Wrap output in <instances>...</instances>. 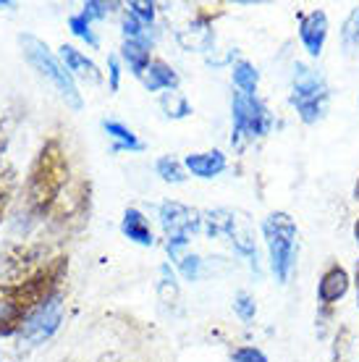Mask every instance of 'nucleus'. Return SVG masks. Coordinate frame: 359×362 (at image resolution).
Masks as SVG:
<instances>
[{"mask_svg": "<svg viewBox=\"0 0 359 362\" xmlns=\"http://www.w3.org/2000/svg\"><path fill=\"white\" fill-rule=\"evenodd\" d=\"M69 187V160L58 139H47L29 165L27 187H24V205L35 218L47 216L63 189Z\"/></svg>", "mask_w": 359, "mask_h": 362, "instance_id": "obj_1", "label": "nucleus"}, {"mask_svg": "<svg viewBox=\"0 0 359 362\" xmlns=\"http://www.w3.org/2000/svg\"><path fill=\"white\" fill-rule=\"evenodd\" d=\"M18 42H21V50H24V58L29 61V66H32L40 76H45L47 82L53 84L55 90H58V95H61L73 110H79L81 95H79V90H76V82H73V76L69 74V69L53 55V50L35 35H21Z\"/></svg>", "mask_w": 359, "mask_h": 362, "instance_id": "obj_2", "label": "nucleus"}, {"mask_svg": "<svg viewBox=\"0 0 359 362\" xmlns=\"http://www.w3.org/2000/svg\"><path fill=\"white\" fill-rule=\"evenodd\" d=\"M262 234L270 252V268L281 284H286L297 257V223L286 213H270L262 223Z\"/></svg>", "mask_w": 359, "mask_h": 362, "instance_id": "obj_3", "label": "nucleus"}, {"mask_svg": "<svg viewBox=\"0 0 359 362\" xmlns=\"http://www.w3.org/2000/svg\"><path fill=\"white\" fill-rule=\"evenodd\" d=\"M291 105L297 108L299 118L305 124L320 121L328 108V84L320 74L310 66H294V92H291Z\"/></svg>", "mask_w": 359, "mask_h": 362, "instance_id": "obj_4", "label": "nucleus"}, {"mask_svg": "<svg viewBox=\"0 0 359 362\" xmlns=\"http://www.w3.org/2000/svg\"><path fill=\"white\" fill-rule=\"evenodd\" d=\"M53 257L45 245H6L0 250V284H24Z\"/></svg>", "mask_w": 359, "mask_h": 362, "instance_id": "obj_5", "label": "nucleus"}, {"mask_svg": "<svg viewBox=\"0 0 359 362\" xmlns=\"http://www.w3.org/2000/svg\"><path fill=\"white\" fill-rule=\"evenodd\" d=\"M234 136L231 142H242V139H254V136H265L273 127V116L270 110L262 105L254 95H234Z\"/></svg>", "mask_w": 359, "mask_h": 362, "instance_id": "obj_6", "label": "nucleus"}, {"mask_svg": "<svg viewBox=\"0 0 359 362\" xmlns=\"http://www.w3.org/2000/svg\"><path fill=\"white\" fill-rule=\"evenodd\" d=\"M63 320V302L61 297H53L50 302H45L40 310H35L32 315L27 317V323L21 328V339L27 344H42L45 339L58 331Z\"/></svg>", "mask_w": 359, "mask_h": 362, "instance_id": "obj_7", "label": "nucleus"}, {"mask_svg": "<svg viewBox=\"0 0 359 362\" xmlns=\"http://www.w3.org/2000/svg\"><path fill=\"white\" fill-rule=\"evenodd\" d=\"M29 310L24 305L18 284H0V336L21 334Z\"/></svg>", "mask_w": 359, "mask_h": 362, "instance_id": "obj_8", "label": "nucleus"}, {"mask_svg": "<svg viewBox=\"0 0 359 362\" xmlns=\"http://www.w3.org/2000/svg\"><path fill=\"white\" fill-rule=\"evenodd\" d=\"M160 221L168 239H187L189 231H197L202 223L197 210H189L181 202H165L160 208Z\"/></svg>", "mask_w": 359, "mask_h": 362, "instance_id": "obj_9", "label": "nucleus"}, {"mask_svg": "<svg viewBox=\"0 0 359 362\" xmlns=\"http://www.w3.org/2000/svg\"><path fill=\"white\" fill-rule=\"evenodd\" d=\"M299 37L310 55L323 53L325 37H328V16L323 11H310L305 16H299Z\"/></svg>", "mask_w": 359, "mask_h": 362, "instance_id": "obj_10", "label": "nucleus"}, {"mask_svg": "<svg viewBox=\"0 0 359 362\" xmlns=\"http://www.w3.org/2000/svg\"><path fill=\"white\" fill-rule=\"evenodd\" d=\"M349 291V273L343 271L341 265H331L328 271L323 273V279L317 284V297L323 305H333L339 302Z\"/></svg>", "mask_w": 359, "mask_h": 362, "instance_id": "obj_11", "label": "nucleus"}, {"mask_svg": "<svg viewBox=\"0 0 359 362\" xmlns=\"http://www.w3.org/2000/svg\"><path fill=\"white\" fill-rule=\"evenodd\" d=\"M61 58H63V66L69 69V74H71V76H79V79H84V82H90V84L102 82V74H100L98 66L92 64L84 53H79L76 47L63 45L61 47Z\"/></svg>", "mask_w": 359, "mask_h": 362, "instance_id": "obj_12", "label": "nucleus"}, {"mask_svg": "<svg viewBox=\"0 0 359 362\" xmlns=\"http://www.w3.org/2000/svg\"><path fill=\"white\" fill-rule=\"evenodd\" d=\"M187 168L199 179H213L225 168V155L218 153V150H210V153H194L187 155Z\"/></svg>", "mask_w": 359, "mask_h": 362, "instance_id": "obj_13", "label": "nucleus"}, {"mask_svg": "<svg viewBox=\"0 0 359 362\" xmlns=\"http://www.w3.org/2000/svg\"><path fill=\"white\" fill-rule=\"evenodd\" d=\"M142 76H144V84H147V90L150 92L176 90V84H179V74L173 71L165 61H153V64L147 66V71H144Z\"/></svg>", "mask_w": 359, "mask_h": 362, "instance_id": "obj_14", "label": "nucleus"}, {"mask_svg": "<svg viewBox=\"0 0 359 362\" xmlns=\"http://www.w3.org/2000/svg\"><path fill=\"white\" fill-rule=\"evenodd\" d=\"M179 42L187 47V50H207V47H210V42H213V29H210V21H207V16H199L192 27L181 29Z\"/></svg>", "mask_w": 359, "mask_h": 362, "instance_id": "obj_15", "label": "nucleus"}, {"mask_svg": "<svg viewBox=\"0 0 359 362\" xmlns=\"http://www.w3.org/2000/svg\"><path fill=\"white\" fill-rule=\"evenodd\" d=\"M121 231H124L131 242H136V245H142V247L153 245V231H150V223H147L142 213H139V210H134V208L126 210L124 223H121Z\"/></svg>", "mask_w": 359, "mask_h": 362, "instance_id": "obj_16", "label": "nucleus"}, {"mask_svg": "<svg viewBox=\"0 0 359 362\" xmlns=\"http://www.w3.org/2000/svg\"><path fill=\"white\" fill-rule=\"evenodd\" d=\"M121 55H124V61L131 66V71L136 76H142L147 71V66L153 64L150 61V45L144 40H126L124 47H121Z\"/></svg>", "mask_w": 359, "mask_h": 362, "instance_id": "obj_17", "label": "nucleus"}, {"mask_svg": "<svg viewBox=\"0 0 359 362\" xmlns=\"http://www.w3.org/2000/svg\"><path fill=\"white\" fill-rule=\"evenodd\" d=\"M16 194V168L13 165H3L0 168V223L11 208V199Z\"/></svg>", "mask_w": 359, "mask_h": 362, "instance_id": "obj_18", "label": "nucleus"}, {"mask_svg": "<svg viewBox=\"0 0 359 362\" xmlns=\"http://www.w3.org/2000/svg\"><path fill=\"white\" fill-rule=\"evenodd\" d=\"M257 82H260V71H257L249 61H239V64L234 66V84L239 87V92H244V95H254Z\"/></svg>", "mask_w": 359, "mask_h": 362, "instance_id": "obj_19", "label": "nucleus"}, {"mask_svg": "<svg viewBox=\"0 0 359 362\" xmlns=\"http://www.w3.org/2000/svg\"><path fill=\"white\" fill-rule=\"evenodd\" d=\"M102 127H105L108 136L116 139L118 150H142V142H139L134 132H131V129H126L124 124H118V121H105Z\"/></svg>", "mask_w": 359, "mask_h": 362, "instance_id": "obj_20", "label": "nucleus"}, {"mask_svg": "<svg viewBox=\"0 0 359 362\" xmlns=\"http://www.w3.org/2000/svg\"><path fill=\"white\" fill-rule=\"evenodd\" d=\"M341 42L349 53H357L359 50V8L351 11V16L346 18L343 32H341Z\"/></svg>", "mask_w": 359, "mask_h": 362, "instance_id": "obj_21", "label": "nucleus"}, {"mask_svg": "<svg viewBox=\"0 0 359 362\" xmlns=\"http://www.w3.org/2000/svg\"><path fill=\"white\" fill-rule=\"evenodd\" d=\"M69 27H71V32L76 37H81L84 42H90L92 47L98 45V37H95V32H92V18L81 11V13H76V16L69 18Z\"/></svg>", "mask_w": 359, "mask_h": 362, "instance_id": "obj_22", "label": "nucleus"}, {"mask_svg": "<svg viewBox=\"0 0 359 362\" xmlns=\"http://www.w3.org/2000/svg\"><path fill=\"white\" fill-rule=\"evenodd\" d=\"M158 173L163 176V181H173V184H181V181L187 179L179 160H176V158H168V155L158 160Z\"/></svg>", "mask_w": 359, "mask_h": 362, "instance_id": "obj_23", "label": "nucleus"}, {"mask_svg": "<svg viewBox=\"0 0 359 362\" xmlns=\"http://www.w3.org/2000/svg\"><path fill=\"white\" fill-rule=\"evenodd\" d=\"M163 108L168 110V116H173V118H184V116H189V113H192L189 103L181 98L179 92H168V95L163 98Z\"/></svg>", "mask_w": 359, "mask_h": 362, "instance_id": "obj_24", "label": "nucleus"}, {"mask_svg": "<svg viewBox=\"0 0 359 362\" xmlns=\"http://www.w3.org/2000/svg\"><path fill=\"white\" fill-rule=\"evenodd\" d=\"M160 297L163 302H176V297H179V286H176V279H173V273L168 265H163L160 268Z\"/></svg>", "mask_w": 359, "mask_h": 362, "instance_id": "obj_25", "label": "nucleus"}, {"mask_svg": "<svg viewBox=\"0 0 359 362\" xmlns=\"http://www.w3.org/2000/svg\"><path fill=\"white\" fill-rule=\"evenodd\" d=\"M129 13L139 21V24H153L155 18V6L153 3H142V0H134V3H129Z\"/></svg>", "mask_w": 359, "mask_h": 362, "instance_id": "obj_26", "label": "nucleus"}, {"mask_svg": "<svg viewBox=\"0 0 359 362\" xmlns=\"http://www.w3.org/2000/svg\"><path fill=\"white\" fill-rule=\"evenodd\" d=\"M234 310L242 320H252L254 313H257V305H254V299H252L249 294H244L242 291V294H236V299H234Z\"/></svg>", "mask_w": 359, "mask_h": 362, "instance_id": "obj_27", "label": "nucleus"}, {"mask_svg": "<svg viewBox=\"0 0 359 362\" xmlns=\"http://www.w3.org/2000/svg\"><path fill=\"white\" fill-rule=\"evenodd\" d=\"M176 263H179L181 273H184V279L194 281L199 276V257H197V255H181Z\"/></svg>", "mask_w": 359, "mask_h": 362, "instance_id": "obj_28", "label": "nucleus"}, {"mask_svg": "<svg viewBox=\"0 0 359 362\" xmlns=\"http://www.w3.org/2000/svg\"><path fill=\"white\" fill-rule=\"evenodd\" d=\"M231 362H268V357L257 346H242L231 354Z\"/></svg>", "mask_w": 359, "mask_h": 362, "instance_id": "obj_29", "label": "nucleus"}, {"mask_svg": "<svg viewBox=\"0 0 359 362\" xmlns=\"http://www.w3.org/2000/svg\"><path fill=\"white\" fill-rule=\"evenodd\" d=\"M113 8V3H100V0H90V3H84V13L90 18H105Z\"/></svg>", "mask_w": 359, "mask_h": 362, "instance_id": "obj_30", "label": "nucleus"}, {"mask_svg": "<svg viewBox=\"0 0 359 362\" xmlns=\"http://www.w3.org/2000/svg\"><path fill=\"white\" fill-rule=\"evenodd\" d=\"M110 90H118V61L110 58Z\"/></svg>", "mask_w": 359, "mask_h": 362, "instance_id": "obj_31", "label": "nucleus"}, {"mask_svg": "<svg viewBox=\"0 0 359 362\" xmlns=\"http://www.w3.org/2000/svg\"><path fill=\"white\" fill-rule=\"evenodd\" d=\"M3 147H6V134L0 132V153H3Z\"/></svg>", "mask_w": 359, "mask_h": 362, "instance_id": "obj_32", "label": "nucleus"}, {"mask_svg": "<svg viewBox=\"0 0 359 362\" xmlns=\"http://www.w3.org/2000/svg\"><path fill=\"white\" fill-rule=\"evenodd\" d=\"M357 297H359V260H357Z\"/></svg>", "mask_w": 359, "mask_h": 362, "instance_id": "obj_33", "label": "nucleus"}, {"mask_svg": "<svg viewBox=\"0 0 359 362\" xmlns=\"http://www.w3.org/2000/svg\"><path fill=\"white\" fill-rule=\"evenodd\" d=\"M354 234H357V242H359V221H357V226H354Z\"/></svg>", "mask_w": 359, "mask_h": 362, "instance_id": "obj_34", "label": "nucleus"}, {"mask_svg": "<svg viewBox=\"0 0 359 362\" xmlns=\"http://www.w3.org/2000/svg\"><path fill=\"white\" fill-rule=\"evenodd\" d=\"M6 6H11V3H3V0H0V8H6Z\"/></svg>", "mask_w": 359, "mask_h": 362, "instance_id": "obj_35", "label": "nucleus"}]
</instances>
